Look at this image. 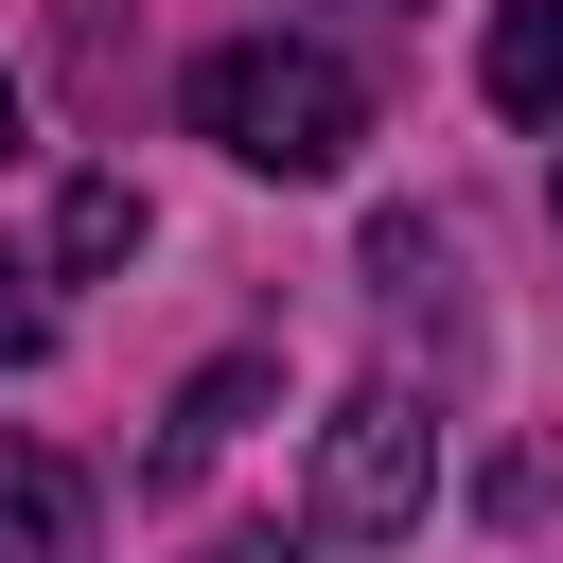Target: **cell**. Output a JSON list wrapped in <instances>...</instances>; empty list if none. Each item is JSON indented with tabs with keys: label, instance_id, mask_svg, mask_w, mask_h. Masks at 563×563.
Returning a JSON list of instances; mask_svg holds the SVG:
<instances>
[{
	"label": "cell",
	"instance_id": "cell-2",
	"mask_svg": "<svg viewBox=\"0 0 563 563\" xmlns=\"http://www.w3.org/2000/svg\"><path fill=\"white\" fill-rule=\"evenodd\" d=\"M440 493V405L422 387H352L317 422V545H405Z\"/></svg>",
	"mask_w": 563,
	"mask_h": 563
},
{
	"label": "cell",
	"instance_id": "cell-5",
	"mask_svg": "<svg viewBox=\"0 0 563 563\" xmlns=\"http://www.w3.org/2000/svg\"><path fill=\"white\" fill-rule=\"evenodd\" d=\"M246 405H264V369H246V352H229V369H194V387H176V422H158V475H211V457L246 440Z\"/></svg>",
	"mask_w": 563,
	"mask_h": 563
},
{
	"label": "cell",
	"instance_id": "cell-4",
	"mask_svg": "<svg viewBox=\"0 0 563 563\" xmlns=\"http://www.w3.org/2000/svg\"><path fill=\"white\" fill-rule=\"evenodd\" d=\"M475 88H493L510 123H563V0H493V35H475Z\"/></svg>",
	"mask_w": 563,
	"mask_h": 563
},
{
	"label": "cell",
	"instance_id": "cell-9",
	"mask_svg": "<svg viewBox=\"0 0 563 563\" xmlns=\"http://www.w3.org/2000/svg\"><path fill=\"white\" fill-rule=\"evenodd\" d=\"M0 141H18V88H0Z\"/></svg>",
	"mask_w": 563,
	"mask_h": 563
},
{
	"label": "cell",
	"instance_id": "cell-1",
	"mask_svg": "<svg viewBox=\"0 0 563 563\" xmlns=\"http://www.w3.org/2000/svg\"><path fill=\"white\" fill-rule=\"evenodd\" d=\"M194 141H229L246 176H352L369 88L317 35H229V53H194Z\"/></svg>",
	"mask_w": 563,
	"mask_h": 563
},
{
	"label": "cell",
	"instance_id": "cell-8",
	"mask_svg": "<svg viewBox=\"0 0 563 563\" xmlns=\"http://www.w3.org/2000/svg\"><path fill=\"white\" fill-rule=\"evenodd\" d=\"M211 563H282V545H264V528H229V545H211Z\"/></svg>",
	"mask_w": 563,
	"mask_h": 563
},
{
	"label": "cell",
	"instance_id": "cell-7",
	"mask_svg": "<svg viewBox=\"0 0 563 563\" xmlns=\"http://www.w3.org/2000/svg\"><path fill=\"white\" fill-rule=\"evenodd\" d=\"M35 352H53V299H35V264L0 246V369H35Z\"/></svg>",
	"mask_w": 563,
	"mask_h": 563
},
{
	"label": "cell",
	"instance_id": "cell-3",
	"mask_svg": "<svg viewBox=\"0 0 563 563\" xmlns=\"http://www.w3.org/2000/svg\"><path fill=\"white\" fill-rule=\"evenodd\" d=\"M0 563H106L88 475H70L53 440H18V422H0Z\"/></svg>",
	"mask_w": 563,
	"mask_h": 563
},
{
	"label": "cell",
	"instance_id": "cell-6",
	"mask_svg": "<svg viewBox=\"0 0 563 563\" xmlns=\"http://www.w3.org/2000/svg\"><path fill=\"white\" fill-rule=\"evenodd\" d=\"M141 246V194L123 176H70V211H53V264H123Z\"/></svg>",
	"mask_w": 563,
	"mask_h": 563
}]
</instances>
